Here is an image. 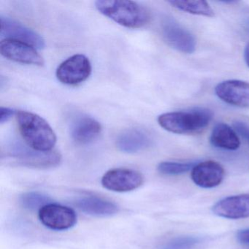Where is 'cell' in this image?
<instances>
[{
    "label": "cell",
    "instance_id": "obj_8",
    "mask_svg": "<svg viewBox=\"0 0 249 249\" xmlns=\"http://www.w3.org/2000/svg\"><path fill=\"white\" fill-rule=\"evenodd\" d=\"M38 216L43 225L57 231L69 230L77 223V214L73 209L53 202L43 206L39 211Z\"/></svg>",
    "mask_w": 249,
    "mask_h": 249
},
{
    "label": "cell",
    "instance_id": "obj_24",
    "mask_svg": "<svg viewBox=\"0 0 249 249\" xmlns=\"http://www.w3.org/2000/svg\"><path fill=\"white\" fill-rule=\"evenodd\" d=\"M236 237L242 244L249 245V228L237 231Z\"/></svg>",
    "mask_w": 249,
    "mask_h": 249
},
{
    "label": "cell",
    "instance_id": "obj_6",
    "mask_svg": "<svg viewBox=\"0 0 249 249\" xmlns=\"http://www.w3.org/2000/svg\"><path fill=\"white\" fill-rule=\"evenodd\" d=\"M89 59L82 54H76L62 62L56 70V77L62 84L75 86L88 79L91 73Z\"/></svg>",
    "mask_w": 249,
    "mask_h": 249
},
{
    "label": "cell",
    "instance_id": "obj_25",
    "mask_svg": "<svg viewBox=\"0 0 249 249\" xmlns=\"http://www.w3.org/2000/svg\"><path fill=\"white\" fill-rule=\"evenodd\" d=\"M244 59L246 61V65L249 68V43L246 46L244 51Z\"/></svg>",
    "mask_w": 249,
    "mask_h": 249
},
{
    "label": "cell",
    "instance_id": "obj_14",
    "mask_svg": "<svg viewBox=\"0 0 249 249\" xmlns=\"http://www.w3.org/2000/svg\"><path fill=\"white\" fill-rule=\"evenodd\" d=\"M101 132V124L87 115H78L71 124V137L78 144L90 143L98 138Z\"/></svg>",
    "mask_w": 249,
    "mask_h": 249
},
{
    "label": "cell",
    "instance_id": "obj_18",
    "mask_svg": "<svg viewBox=\"0 0 249 249\" xmlns=\"http://www.w3.org/2000/svg\"><path fill=\"white\" fill-rule=\"evenodd\" d=\"M169 3L179 11L202 17H214V11L205 1H169Z\"/></svg>",
    "mask_w": 249,
    "mask_h": 249
},
{
    "label": "cell",
    "instance_id": "obj_12",
    "mask_svg": "<svg viewBox=\"0 0 249 249\" xmlns=\"http://www.w3.org/2000/svg\"><path fill=\"white\" fill-rule=\"evenodd\" d=\"M224 176L225 171L223 166L213 160L195 164L191 173L194 183L204 189L219 186L224 180Z\"/></svg>",
    "mask_w": 249,
    "mask_h": 249
},
{
    "label": "cell",
    "instance_id": "obj_9",
    "mask_svg": "<svg viewBox=\"0 0 249 249\" xmlns=\"http://www.w3.org/2000/svg\"><path fill=\"white\" fill-rule=\"evenodd\" d=\"M1 37L9 40H17L27 43L36 49L44 48L45 42L43 37L36 32L21 24L18 21L8 17L1 15Z\"/></svg>",
    "mask_w": 249,
    "mask_h": 249
},
{
    "label": "cell",
    "instance_id": "obj_5",
    "mask_svg": "<svg viewBox=\"0 0 249 249\" xmlns=\"http://www.w3.org/2000/svg\"><path fill=\"white\" fill-rule=\"evenodd\" d=\"M161 36L168 46L178 52L192 53L196 49L193 35L173 18L167 17L161 24Z\"/></svg>",
    "mask_w": 249,
    "mask_h": 249
},
{
    "label": "cell",
    "instance_id": "obj_11",
    "mask_svg": "<svg viewBox=\"0 0 249 249\" xmlns=\"http://www.w3.org/2000/svg\"><path fill=\"white\" fill-rule=\"evenodd\" d=\"M217 97L227 104L249 108V83L240 80L223 81L215 87Z\"/></svg>",
    "mask_w": 249,
    "mask_h": 249
},
{
    "label": "cell",
    "instance_id": "obj_10",
    "mask_svg": "<svg viewBox=\"0 0 249 249\" xmlns=\"http://www.w3.org/2000/svg\"><path fill=\"white\" fill-rule=\"evenodd\" d=\"M0 52L4 57L18 63L37 66L44 65L43 58L37 49L23 42L9 39L2 40L0 43Z\"/></svg>",
    "mask_w": 249,
    "mask_h": 249
},
{
    "label": "cell",
    "instance_id": "obj_16",
    "mask_svg": "<svg viewBox=\"0 0 249 249\" xmlns=\"http://www.w3.org/2000/svg\"><path fill=\"white\" fill-rule=\"evenodd\" d=\"M151 139L147 132L141 129H129L118 136L116 147L126 154H135L151 146Z\"/></svg>",
    "mask_w": 249,
    "mask_h": 249
},
{
    "label": "cell",
    "instance_id": "obj_23",
    "mask_svg": "<svg viewBox=\"0 0 249 249\" xmlns=\"http://www.w3.org/2000/svg\"><path fill=\"white\" fill-rule=\"evenodd\" d=\"M15 110L9 107H1L0 108V123L4 124L11 119L14 114H16Z\"/></svg>",
    "mask_w": 249,
    "mask_h": 249
},
{
    "label": "cell",
    "instance_id": "obj_26",
    "mask_svg": "<svg viewBox=\"0 0 249 249\" xmlns=\"http://www.w3.org/2000/svg\"><path fill=\"white\" fill-rule=\"evenodd\" d=\"M245 24H246V30H247L248 33H249V18L246 19V23H245Z\"/></svg>",
    "mask_w": 249,
    "mask_h": 249
},
{
    "label": "cell",
    "instance_id": "obj_4",
    "mask_svg": "<svg viewBox=\"0 0 249 249\" xmlns=\"http://www.w3.org/2000/svg\"><path fill=\"white\" fill-rule=\"evenodd\" d=\"M8 157L14 159L18 164L36 168H49L58 165L61 161V155L57 151L40 152L24 145H12Z\"/></svg>",
    "mask_w": 249,
    "mask_h": 249
},
{
    "label": "cell",
    "instance_id": "obj_3",
    "mask_svg": "<svg viewBox=\"0 0 249 249\" xmlns=\"http://www.w3.org/2000/svg\"><path fill=\"white\" fill-rule=\"evenodd\" d=\"M213 113L204 107L183 111L170 112L159 116L160 126L172 133L186 135L198 133L205 129L212 120Z\"/></svg>",
    "mask_w": 249,
    "mask_h": 249
},
{
    "label": "cell",
    "instance_id": "obj_17",
    "mask_svg": "<svg viewBox=\"0 0 249 249\" xmlns=\"http://www.w3.org/2000/svg\"><path fill=\"white\" fill-rule=\"evenodd\" d=\"M210 142L215 148L228 151L237 150L240 145L236 131L224 123H218L214 126L210 137Z\"/></svg>",
    "mask_w": 249,
    "mask_h": 249
},
{
    "label": "cell",
    "instance_id": "obj_15",
    "mask_svg": "<svg viewBox=\"0 0 249 249\" xmlns=\"http://www.w3.org/2000/svg\"><path fill=\"white\" fill-rule=\"evenodd\" d=\"M75 205L86 214L96 217L111 216L119 211V207L114 202L94 195L78 198Z\"/></svg>",
    "mask_w": 249,
    "mask_h": 249
},
{
    "label": "cell",
    "instance_id": "obj_21",
    "mask_svg": "<svg viewBox=\"0 0 249 249\" xmlns=\"http://www.w3.org/2000/svg\"><path fill=\"white\" fill-rule=\"evenodd\" d=\"M199 238L192 236L176 237L169 240L160 248V249H192L197 243Z\"/></svg>",
    "mask_w": 249,
    "mask_h": 249
},
{
    "label": "cell",
    "instance_id": "obj_19",
    "mask_svg": "<svg viewBox=\"0 0 249 249\" xmlns=\"http://www.w3.org/2000/svg\"><path fill=\"white\" fill-rule=\"evenodd\" d=\"M19 202L23 208L29 211H40L45 205L52 203V199L40 192H30L23 194L19 197Z\"/></svg>",
    "mask_w": 249,
    "mask_h": 249
},
{
    "label": "cell",
    "instance_id": "obj_20",
    "mask_svg": "<svg viewBox=\"0 0 249 249\" xmlns=\"http://www.w3.org/2000/svg\"><path fill=\"white\" fill-rule=\"evenodd\" d=\"M194 162H177V161H162L159 164L157 170L166 176H178L187 173L195 167Z\"/></svg>",
    "mask_w": 249,
    "mask_h": 249
},
{
    "label": "cell",
    "instance_id": "obj_7",
    "mask_svg": "<svg viewBox=\"0 0 249 249\" xmlns=\"http://www.w3.org/2000/svg\"><path fill=\"white\" fill-rule=\"evenodd\" d=\"M102 185L106 189L116 192H127L141 187L144 177L140 172L128 168L108 170L102 178Z\"/></svg>",
    "mask_w": 249,
    "mask_h": 249
},
{
    "label": "cell",
    "instance_id": "obj_22",
    "mask_svg": "<svg viewBox=\"0 0 249 249\" xmlns=\"http://www.w3.org/2000/svg\"><path fill=\"white\" fill-rule=\"evenodd\" d=\"M233 126H234V129L236 132L249 142V125L245 122L237 121V122H234Z\"/></svg>",
    "mask_w": 249,
    "mask_h": 249
},
{
    "label": "cell",
    "instance_id": "obj_13",
    "mask_svg": "<svg viewBox=\"0 0 249 249\" xmlns=\"http://www.w3.org/2000/svg\"><path fill=\"white\" fill-rule=\"evenodd\" d=\"M212 211L215 215L229 219L249 218V194L224 198L213 206Z\"/></svg>",
    "mask_w": 249,
    "mask_h": 249
},
{
    "label": "cell",
    "instance_id": "obj_2",
    "mask_svg": "<svg viewBox=\"0 0 249 249\" xmlns=\"http://www.w3.org/2000/svg\"><path fill=\"white\" fill-rule=\"evenodd\" d=\"M95 7L100 14L126 28H141L151 19L148 9L133 1L98 0Z\"/></svg>",
    "mask_w": 249,
    "mask_h": 249
},
{
    "label": "cell",
    "instance_id": "obj_1",
    "mask_svg": "<svg viewBox=\"0 0 249 249\" xmlns=\"http://www.w3.org/2000/svg\"><path fill=\"white\" fill-rule=\"evenodd\" d=\"M20 133L26 144L40 152L52 151L56 142V135L52 126L43 118L31 112H17Z\"/></svg>",
    "mask_w": 249,
    "mask_h": 249
}]
</instances>
